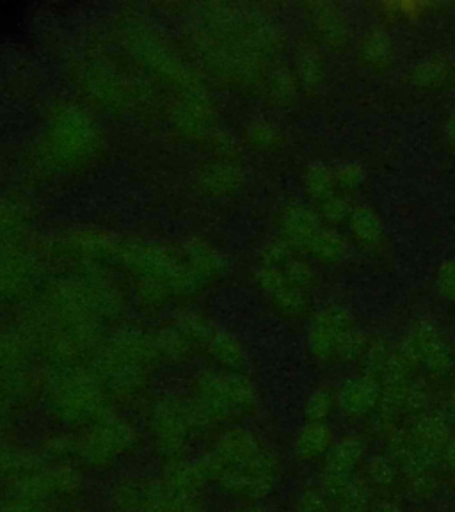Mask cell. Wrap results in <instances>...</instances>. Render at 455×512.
<instances>
[{"mask_svg": "<svg viewBox=\"0 0 455 512\" xmlns=\"http://www.w3.org/2000/svg\"><path fill=\"white\" fill-rule=\"evenodd\" d=\"M198 461L208 488L240 505L262 504L280 484V454L260 432L246 425L210 434Z\"/></svg>", "mask_w": 455, "mask_h": 512, "instance_id": "cell-1", "label": "cell"}, {"mask_svg": "<svg viewBox=\"0 0 455 512\" xmlns=\"http://www.w3.org/2000/svg\"><path fill=\"white\" fill-rule=\"evenodd\" d=\"M157 365L159 358L152 333L121 328L105 338L91 361V370L118 408L120 404H134L143 399Z\"/></svg>", "mask_w": 455, "mask_h": 512, "instance_id": "cell-2", "label": "cell"}, {"mask_svg": "<svg viewBox=\"0 0 455 512\" xmlns=\"http://www.w3.org/2000/svg\"><path fill=\"white\" fill-rule=\"evenodd\" d=\"M40 392L45 415L63 431H82L118 413L91 367L50 368Z\"/></svg>", "mask_w": 455, "mask_h": 512, "instance_id": "cell-3", "label": "cell"}, {"mask_svg": "<svg viewBox=\"0 0 455 512\" xmlns=\"http://www.w3.org/2000/svg\"><path fill=\"white\" fill-rule=\"evenodd\" d=\"M187 397L205 440L224 427L244 425L258 413L262 402L251 377L216 367L205 368L192 377Z\"/></svg>", "mask_w": 455, "mask_h": 512, "instance_id": "cell-4", "label": "cell"}, {"mask_svg": "<svg viewBox=\"0 0 455 512\" xmlns=\"http://www.w3.org/2000/svg\"><path fill=\"white\" fill-rule=\"evenodd\" d=\"M72 434V459L84 472H114L146 445L143 429L120 413Z\"/></svg>", "mask_w": 455, "mask_h": 512, "instance_id": "cell-5", "label": "cell"}, {"mask_svg": "<svg viewBox=\"0 0 455 512\" xmlns=\"http://www.w3.org/2000/svg\"><path fill=\"white\" fill-rule=\"evenodd\" d=\"M143 432L160 464L191 457L194 443L201 440L189 397L175 393L160 395L148 404Z\"/></svg>", "mask_w": 455, "mask_h": 512, "instance_id": "cell-6", "label": "cell"}, {"mask_svg": "<svg viewBox=\"0 0 455 512\" xmlns=\"http://www.w3.org/2000/svg\"><path fill=\"white\" fill-rule=\"evenodd\" d=\"M6 493L31 496L59 509L77 504L86 493V472L70 459H47L34 450L31 463Z\"/></svg>", "mask_w": 455, "mask_h": 512, "instance_id": "cell-7", "label": "cell"}, {"mask_svg": "<svg viewBox=\"0 0 455 512\" xmlns=\"http://www.w3.org/2000/svg\"><path fill=\"white\" fill-rule=\"evenodd\" d=\"M185 500L169 493L159 475L146 473L121 475L107 496L111 512H182Z\"/></svg>", "mask_w": 455, "mask_h": 512, "instance_id": "cell-8", "label": "cell"}, {"mask_svg": "<svg viewBox=\"0 0 455 512\" xmlns=\"http://www.w3.org/2000/svg\"><path fill=\"white\" fill-rule=\"evenodd\" d=\"M159 477L169 493L178 498H203L208 488L198 457H184L160 464Z\"/></svg>", "mask_w": 455, "mask_h": 512, "instance_id": "cell-9", "label": "cell"}, {"mask_svg": "<svg viewBox=\"0 0 455 512\" xmlns=\"http://www.w3.org/2000/svg\"><path fill=\"white\" fill-rule=\"evenodd\" d=\"M208 358L214 363V367L228 372H244L248 365L249 352L244 340L228 329H216L207 347Z\"/></svg>", "mask_w": 455, "mask_h": 512, "instance_id": "cell-10", "label": "cell"}, {"mask_svg": "<svg viewBox=\"0 0 455 512\" xmlns=\"http://www.w3.org/2000/svg\"><path fill=\"white\" fill-rule=\"evenodd\" d=\"M34 450L13 438L8 425H0V491L6 493L25 466L31 463Z\"/></svg>", "mask_w": 455, "mask_h": 512, "instance_id": "cell-11", "label": "cell"}, {"mask_svg": "<svg viewBox=\"0 0 455 512\" xmlns=\"http://www.w3.org/2000/svg\"><path fill=\"white\" fill-rule=\"evenodd\" d=\"M152 335L159 365H184L200 351L176 326L159 329Z\"/></svg>", "mask_w": 455, "mask_h": 512, "instance_id": "cell-12", "label": "cell"}, {"mask_svg": "<svg viewBox=\"0 0 455 512\" xmlns=\"http://www.w3.org/2000/svg\"><path fill=\"white\" fill-rule=\"evenodd\" d=\"M326 448V434L320 429V425H306L297 432L294 440V454L299 459H312L322 454Z\"/></svg>", "mask_w": 455, "mask_h": 512, "instance_id": "cell-13", "label": "cell"}, {"mask_svg": "<svg viewBox=\"0 0 455 512\" xmlns=\"http://www.w3.org/2000/svg\"><path fill=\"white\" fill-rule=\"evenodd\" d=\"M233 184H237V176L233 175V169L226 164L210 166L201 173L200 185L210 194H224Z\"/></svg>", "mask_w": 455, "mask_h": 512, "instance_id": "cell-14", "label": "cell"}, {"mask_svg": "<svg viewBox=\"0 0 455 512\" xmlns=\"http://www.w3.org/2000/svg\"><path fill=\"white\" fill-rule=\"evenodd\" d=\"M0 512H61L56 505L41 502L31 496L18 493H2L0 496Z\"/></svg>", "mask_w": 455, "mask_h": 512, "instance_id": "cell-15", "label": "cell"}, {"mask_svg": "<svg viewBox=\"0 0 455 512\" xmlns=\"http://www.w3.org/2000/svg\"><path fill=\"white\" fill-rule=\"evenodd\" d=\"M235 512H269L265 507L260 504H244L240 505L239 509Z\"/></svg>", "mask_w": 455, "mask_h": 512, "instance_id": "cell-16", "label": "cell"}]
</instances>
